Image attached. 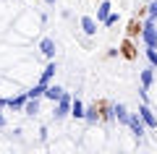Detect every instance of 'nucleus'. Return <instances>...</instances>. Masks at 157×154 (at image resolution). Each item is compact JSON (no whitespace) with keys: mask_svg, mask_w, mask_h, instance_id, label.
I'll return each mask as SVG.
<instances>
[{"mask_svg":"<svg viewBox=\"0 0 157 154\" xmlns=\"http://www.w3.org/2000/svg\"><path fill=\"white\" fill-rule=\"evenodd\" d=\"M118 55H121V50H118V47H107V58H118Z\"/></svg>","mask_w":157,"mask_h":154,"instance_id":"obj_25","label":"nucleus"},{"mask_svg":"<svg viewBox=\"0 0 157 154\" xmlns=\"http://www.w3.org/2000/svg\"><path fill=\"white\" fill-rule=\"evenodd\" d=\"M139 84L141 86H152L155 84V66H147L139 71Z\"/></svg>","mask_w":157,"mask_h":154,"instance_id":"obj_16","label":"nucleus"},{"mask_svg":"<svg viewBox=\"0 0 157 154\" xmlns=\"http://www.w3.org/2000/svg\"><path fill=\"white\" fill-rule=\"evenodd\" d=\"M55 73H58V63L55 60H47V66L42 68V73H39V81L50 86V84L55 81Z\"/></svg>","mask_w":157,"mask_h":154,"instance_id":"obj_12","label":"nucleus"},{"mask_svg":"<svg viewBox=\"0 0 157 154\" xmlns=\"http://www.w3.org/2000/svg\"><path fill=\"white\" fill-rule=\"evenodd\" d=\"M37 50H39V55L45 58V60H55L58 44H55V39H52V37H42V39H39V44H37Z\"/></svg>","mask_w":157,"mask_h":154,"instance_id":"obj_6","label":"nucleus"},{"mask_svg":"<svg viewBox=\"0 0 157 154\" xmlns=\"http://www.w3.org/2000/svg\"><path fill=\"white\" fill-rule=\"evenodd\" d=\"M84 123L86 126H97V123H102V110H100V105H86V112H84Z\"/></svg>","mask_w":157,"mask_h":154,"instance_id":"obj_11","label":"nucleus"},{"mask_svg":"<svg viewBox=\"0 0 157 154\" xmlns=\"http://www.w3.org/2000/svg\"><path fill=\"white\" fill-rule=\"evenodd\" d=\"M100 110H102V123H115V102H102L100 105Z\"/></svg>","mask_w":157,"mask_h":154,"instance_id":"obj_14","label":"nucleus"},{"mask_svg":"<svg viewBox=\"0 0 157 154\" xmlns=\"http://www.w3.org/2000/svg\"><path fill=\"white\" fill-rule=\"evenodd\" d=\"M39 26H42V21H39V16H34V11H21L18 16H13V29H18L32 39L39 34Z\"/></svg>","mask_w":157,"mask_h":154,"instance_id":"obj_2","label":"nucleus"},{"mask_svg":"<svg viewBox=\"0 0 157 154\" xmlns=\"http://www.w3.org/2000/svg\"><path fill=\"white\" fill-rule=\"evenodd\" d=\"M6 39L8 44H16V47H26L29 42H32V37H26V34H21L18 29H11V32H6Z\"/></svg>","mask_w":157,"mask_h":154,"instance_id":"obj_10","label":"nucleus"},{"mask_svg":"<svg viewBox=\"0 0 157 154\" xmlns=\"http://www.w3.org/2000/svg\"><path fill=\"white\" fill-rule=\"evenodd\" d=\"M139 115L144 118V123H147V128H149V131H157V112L152 110L149 102H141V105H139Z\"/></svg>","mask_w":157,"mask_h":154,"instance_id":"obj_7","label":"nucleus"},{"mask_svg":"<svg viewBox=\"0 0 157 154\" xmlns=\"http://www.w3.org/2000/svg\"><path fill=\"white\" fill-rule=\"evenodd\" d=\"M128 131H131V136L136 138V141H141V138L147 136V123H144V118L139 115V112H131V120H128Z\"/></svg>","mask_w":157,"mask_h":154,"instance_id":"obj_5","label":"nucleus"},{"mask_svg":"<svg viewBox=\"0 0 157 154\" xmlns=\"http://www.w3.org/2000/svg\"><path fill=\"white\" fill-rule=\"evenodd\" d=\"M39 110H42V99H29V102H26V107H24V115L37 118V115H39Z\"/></svg>","mask_w":157,"mask_h":154,"instance_id":"obj_19","label":"nucleus"},{"mask_svg":"<svg viewBox=\"0 0 157 154\" xmlns=\"http://www.w3.org/2000/svg\"><path fill=\"white\" fill-rule=\"evenodd\" d=\"M6 126H8V118H6V112L0 110V128H6Z\"/></svg>","mask_w":157,"mask_h":154,"instance_id":"obj_26","label":"nucleus"},{"mask_svg":"<svg viewBox=\"0 0 157 154\" xmlns=\"http://www.w3.org/2000/svg\"><path fill=\"white\" fill-rule=\"evenodd\" d=\"M141 42L144 47H157V18H152L149 13H144L141 21Z\"/></svg>","mask_w":157,"mask_h":154,"instance_id":"obj_3","label":"nucleus"},{"mask_svg":"<svg viewBox=\"0 0 157 154\" xmlns=\"http://www.w3.org/2000/svg\"><path fill=\"white\" fill-rule=\"evenodd\" d=\"M118 21H121V13H115V11H113L110 16L105 18V24H102V26H107V29H113V26H118Z\"/></svg>","mask_w":157,"mask_h":154,"instance_id":"obj_20","label":"nucleus"},{"mask_svg":"<svg viewBox=\"0 0 157 154\" xmlns=\"http://www.w3.org/2000/svg\"><path fill=\"white\" fill-rule=\"evenodd\" d=\"M37 133H39V141H42V144H45L47 138H50V128H47V126H42V128H39Z\"/></svg>","mask_w":157,"mask_h":154,"instance_id":"obj_22","label":"nucleus"},{"mask_svg":"<svg viewBox=\"0 0 157 154\" xmlns=\"http://www.w3.org/2000/svg\"><path fill=\"white\" fill-rule=\"evenodd\" d=\"M45 3H47V6H55V3H58V0H45Z\"/></svg>","mask_w":157,"mask_h":154,"instance_id":"obj_27","label":"nucleus"},{"mask_svg":"<svg viewBox=\"0 0 157 154\" xmlns=\"http://www.w3.org/2000/svg\"><path fill=\"white\" fill-rule=\"evenodd\" d=\"M113 13V3L110 0H100V6H97V21L105 24V18Z\"/></svg>","mask_w":157,"mask_h":154,"instance_id":"obj_18","label":"nucleus"},{"mask_svg":"<svg viewBox=\"0 0 157 154\" xmlns=\"http://www.w3.org/2000/svg\"><path fill=\"white\" fill-rule=\"evenodd\" d=\"M39 73L42 71H37V58H21V60H16L11 68H8V73L6 76H11V78H16L18 84H24V86H32V84H37L39 81Z\"/></svg>","mask_w":157,"mask_h":154,"instance_id":"obj_1","label":"nucleus"},{"mask_svg":"<svg viewBox=\"0 0 157 154\" xmlns=\"http://www.w3.org/2000/svg\"><path fill=\"white\" fill-rule=\"evenodd\" d=\"M147 13L152 18H157V0H149V6H147Z\"/></svg>","mask_w":157,"mask_h":154,"instance_id":"obj_23","label":"nucleus"},{"mask_svg":"<svg viewBox=\"0 0 157 154\" xmlns=\"http://www.w3.org/2000/svg\"><path fill=\"white\" fill-rule=\"evenodd\" d=\"M139 97L141 102H149V86H139Z\"/></svg>","mask_w":157,"mask_h":154,"instance_id":"obj_24","label":"nucleus"},{"mask_svg":"<svg viewBox=\"0 0 157 154\" xmlns=\"http://www.w3.org/2000/svg\"><path fill=\"white\" fill-rule=\"evenodd\" d=\"M84 112H86V105L81 102L78 97H73V105H71V118L73 120H84Z\"/></svg>","mask_w":157,"mask_h":154,"instance_id":"obj_17","label":"nucleus"},{"mask_svg":"<svg viewBox=\"0 0 157 154\" xmlns=\"http://www.w3.org/2000/svg\"><path fill=\"white\" fill-rule=\"evenodd\" d=\"M128 120H131L128 107H126L123 102H115V123H118V126H123V128H128Z\"/></svg>","mask_w":157,"mask_h":154,"instance_id":"obj_13","label":"nucleus"},{"mask_svg":"<svg viewBox=\"0 0 157 154\" xmlns=\"http://www.w3.org/2000/svg\"><path fill=\"white\" fill-rule=\"evenodd\" d=\"M97 24H100V21H97V18L94 16H81V18H78V29H81V34H84V37H97Z\"/></svg>","mask_w":157,"mask_h":154,"instance_id":"obj_8","label":"nucleus"},{"mask_svg":"<svg viewBox=\"0 0 157 154\" xmlns=\"http://www.w3.org/2000/svg\"><path fill=\"white\" fill-rule=\"evenodd\" d=\"M26 102H29V94H26V89H24V92H18V94H13V97H8V110H11V112H24Z\"/></svg>","mask_w":157,"mask_h":154,"instance_id":"obj_9","label":"nucleus"},{"mask_svg":"<svg viewBox=\"0 0 157 154\" xmlns=\"http://www.w3.org/2000/svg\"><path fill=\"white\" fill-rule=\"evenodd\" d=\"M144 52H147V60H149V66L157 68V47H147Z\"/></svg>","mask_w":157,"mask_h":154,"instance_id":"obj_21","label":"nucleus"},{"mask_svg":"<svg viewBox=\"0 0 157 154\" xmlns=\"http://www.w3.org/2000/svg\"><path fill=\"white\" fill-rule=\"evenodd\" d=\"M63 94H66V89H63L60 84H55V81H52L50 86H47V92H45V99H47V102H58V99H60Z\"/></svg>","mask_w":157,"mask_h":154,"instance_id":"obj_15","label":"nucleus"},{"mask_svg":"<svg viewBox=\"0 0 157 154\" xmlns=\"http://www.w3.org/2000/svg\"><path fill=\"white\" fill-rule=\"evenodd\" d=\"M71 105H73V94L66 92L58 102H52V120H66V118H71Z\"/></svg>","mask_w":157,"mask_h":154,"instance_id":"obj_4","label":"nucleus"}]
</instances>
